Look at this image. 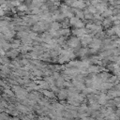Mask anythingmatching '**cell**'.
<instances>
[{
	"instance_id": "obj_1",
	"label": "cell",
	"mask_w": 120,
	"mask_h": 120,
	"mask_svg": "<svg viewBox=\"0 0 120 120\" xmlns=\"http://www.w3.org/2000/svg\"><path fill=\"white\" fill-rule=\"evenodd\" d=\"M67 98H68V91H66V90H64V89L60 90V92H59V94H58V99L64 100V99H66Z\"/></svg>"
},
{
	"instance_id": "obj_2",
	"label": "cell",
	"mask_w": 120,
	"mask_h": 120,
	"mask_svg": "<svg viewBox=\"0 0 120 120\" xmlns=\"http://www.w3.org/2000/svg\"><path fill=\"white\" fill-rule=\"evenodd\" d=\"M68 44L71 46V47H77L79 45V39L77 38H72L69 41H68Z\"/></svg>"
},
{
	"instance_id": "obj_3",
	"label": "cell",
	"mask_w": 120,
	"mask_h": 120,
	"mask_svg": "<svg viewBox=\"0 0 120 120\" xmlns=\"http://www.w3.org/2000/svg\"><path fill=\"white\" fill-rule=\"evenodd\" d=\"M43 94H44V96H46V98H54V94H53L52 91L45 90V91H43Z\"/></svg>"
},
{
	"instance_id": "obj_4",
	"label": "cell",
	"mask_w": 120,
	"mask_h": 120,
	"mask_svg": "<svg viewBox=\"0 0 120 120\" xmlns=\"http://www.w3.org/2000/svg\"><path fill=\"white\" fill-rule=\"evenodd\" d=\"M89 71L90 72H98V67H90L89 68Z\"/></svg>"
},
{
	"instance_id": "obj_5",
	"label": "cell",
	"mask_w": 120,
	"mask_h": 120,
	"mask_svg": "<svg viewBox=\"0 0 120 120\" xmlns=\"http://www.w3.org/2000/svg\"><path fill=\"white\" fill-rule=\"evenodd\" d=\"M115 113H116V115L120 118V108H118L117 110H116V112H115Z\"/></svg>"
},
{
	"instance_id": "obj_6",
	"label": "cell",
	"mask_w": 120,
	"mask_h": 120,
	"mask_svg": "<svg viewBox=\"0 0 120 120\" xmlns=\"http://www.w3.org/2000/svg\"><path fill=\"white\" fill-rule=\"evenodd\" d=\"M68 120H79L78 118H72V119H68Z\"/></svg>"
},
{
	"instance_id": "obj_7",
	"label": "cell",
	"mask_w": 120,
	"mask_h": 120,
	"mask_svg": "<svg viewBox=\"0 0 120 120\" xmlns=\"http://www.w3.org/2000/svg\"><path fill=\"white\" fill-rule=\"evenodd\" d=\"M117 106H118V108H120V103H119V104H118Z\"/></svg>"
},
{
	"instance_id": "obj_8",
	"label": "cell",
	"mask_w": 120,
	"mask_h": 120,
	"mask_svg": "<svg viewBox=\"0 0 120 120\" xmlns=\"http://www.w3.org/2000/svg\"><path fill=\"white\" fill-rule=\"evenodd\" d=\"M119 120H120V119H119Z\"/></svg>"
}]
</instances>
